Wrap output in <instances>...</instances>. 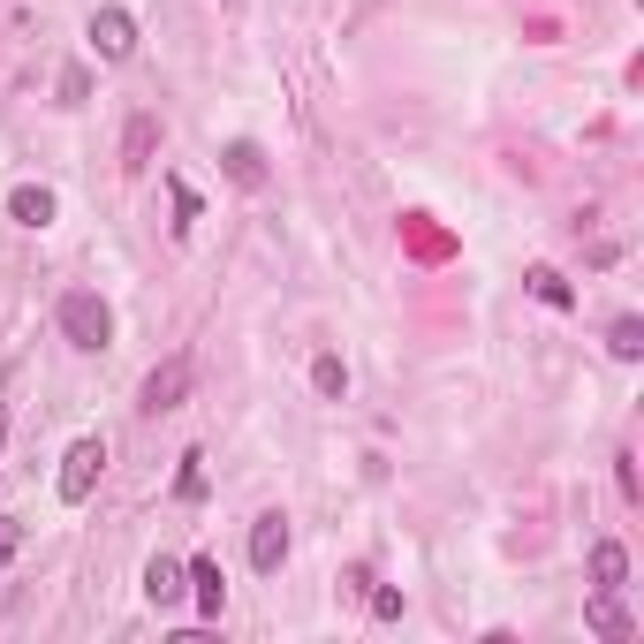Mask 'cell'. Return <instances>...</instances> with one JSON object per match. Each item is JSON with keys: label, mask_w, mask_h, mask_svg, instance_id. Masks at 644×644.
<instances>
[{"label": "cell", "mask_w": 644, "mask_h": 644, "mask_svg": "<svg viewBox=\"0 0 644 644\" xmlns=\"http://www.w3.org/2000/svg\"><path fill=\"white\" fill-rule=\"evenodd\" d=\"M61 334H69V349H107L114 342V311L91 296V289H69L61 296Z\"/></svg>", "instance_id": "obj_1"}, {"label": "cell", "mask_w": 644, "mask_h": 644, "mask_svg": "<svg viewBox=\"0 0 644 644\" xmlns=\"http://www.w3.org/2000/svg\"><path fill=\"white\" fill-rule=\"evenodd\" d=\"M190 380H198V364L174 349L168 364H152V372H144V394H137V410H144V417H168V410H182Z\"/></svg>", "instance_id": "obj_2"}, {"label": "cell", "mask_w": 644, "mask_h": 644, "mask_svg": "<svg viewBox=\"0 0 644 644\" xmlns=\"http://www.w3.org/2000/svg\"><path fill=\"white\" fill-rule=\"evenodd\" d=\"M99 471H107V440L91 432V440H77V447L61 455V501H69V509H84L91 485H99Z\"/></svg>", "instance_id": "obj_3"}, {"label": "cell", "mask_w": 644, "mask_h": 644, "mask_svg": "<svg viewBox=\"0 0 644 644\" xmlns=\"http://www.w3.org/2000/svg\"><path fill=\"white\" fill-rule=\"evenodd\" d=\"M91 46H99V61H129L137 53V16L129 8H99L91 16Z\"/></svg>", "instance_id": "obj_4"}, {"label": "cell", "mask_w": 644, "mask_h": 644, "mask_svg": "<svg viewBox=\"0 0 644 644\" xmlns=\"http://www.w3.org/2000/svg\"><path fill=\"white\" fill-rule=\"evenodd\" d=\"M289 561V515H258L251 523V568L258 576H273Z\"/></svg>", "instance_id": "obj_5"}, {"label": "cell", "mask_w": 644, "mask_h": 644, "mask_svg": "<svg viewBox=\"0 0 644 644\" xmlns=\"http://www.w3.org/2000/svg\"><path fill=\"white\" fill-rule=\"evenodd\" d=\"M182 584H190V600H198V614L205 622H220V600H228V584H220V561H182Z\"/></svg>", "instance_id": "obj_6"}, {"label": "cell", "mask_w": 644, "mask_h": 644, "mask_svg": "<svg viewBox=\"0 0 644 644\" xmlns=\"http://www.w3.org/2000/svg\"><path fill=\"white\" fill-rule=\"evenodd\" d=\"M144 600H152V606H182V600H190L182 561H174V554H152V561H144Z\"/></svg>", "instance_id": "obj_7"}, {"label": "cell", "mask_w": 644, "mask_h": 644, "mask_svg": "<svg viewBox=\"0 0 644 644\" xmlns=\"http://www.w3.org/2000/svg\"><path fill=\"white\" fill-rule=\"evenodd\" d=\"M152 152H160V114H129V129H122V168L144 174V168H152Z\"/></svg>", "instance_id": "obj_8"}, {"label": "cell", "mask_w": 644, "mask_h": 644, "mask_svg": "<svg viewBox=\"0 0 644 644\" xmlns=\"http://www.w3.org/2000/svg\"><path fill=\"white\" fill-rule=\"evenodd\" d=\"M220 168H228V182H243V190H265V182H273V168H265V152H258L251 137H235V144L220 152Z\"/></svg>", "instance_id": "obj_9"}, {"label": "cell", "mask_w": 644, "mask_h": 644, "mask_svg": "<svg viewBox=\"0 0 644 644\" xmlns=\"http://www.w3.org/2000/svg\"><path fill=\"white\" fill-rule=\"evenodd\" d=\"M584 622H592L600 637H614V644H630V637H637V622L622 614V592H592V606H584Z\"/></svg>", "instance_id": "obj_10"}, {"label": "cell", "mask_w": 644, "mask_h": 644, "mask_svg": "<svg viewBox=\"0 0 644 644\" xmlns=\"http://www.w3.org/2000/svg\"><path fill=\"white\" fill-rule=\"evenodd\" d=\"M8 220H16V228H46V220H53V190L16 182V190H8Z\"/></svg>", "instance_id": "obj_11"}, {"label": "cell", "mask_w": 644, "mask_h": 644, "mask_svg": "<svg viewBox=\"0 0 644 644\" xmlns=\"http://www.w3.org/2000/svg\"><path fill=\"white\" fill-rule=\"evenodd\" d=\"M592 584H600V592H622V584H630V546H622V539H600V546H592Z\"/></svg>", "instance_id": "obj_12"}, {"label": "cell", "mask_w": 644, "mask_h": 644, "mask_svg": "<svg viewBox=\"0 0 644 644\" xmlns=\"http://www.w3.org/2000/svg\"><path fill=\"white\" fill-rule=\"evenodd\" d=\"M531 296L546 303V311H568V303H576V289H568V281H561L554 265H531Z\"/></svg>", "instance_id": "obj_13"}, {"label": "cell", "mask_w": 644, "mask_h": 644, "mask_svg": "<svg viewBox=\"0 0 644 644\" xmlns=\"http://www.w3.org/2000/svg\"><path fill=\"white\" fill-rule=\"evenodd\" d=\"M311 386H319L326 402H342V394H349V364H342V356H334V349H326V356L311 364Z\"/></svg>", "instance_id": "obj_14"}, {"label": "cell", "mask_w": 644, "mask_h": 644, "mask_svg": "<svg viewBox=\"0 0 644 644\" xmlns=\"http://www.w3.org/2000/svg\"><path fill=\"white\" fill-rule=\"evenodd\" d=\"M606 349H614L622 364H637V356H644V319H614V334H606Z\"/></svg>", "instance_id": "obj_15"}, {"label": "cell", "mask_w": 644, "mask_h": 644, "mask_svg": "<svg viewBox=\"0 0 644 644\" xmlns=\"http://www.w3.org/2000/svg\"><path fill=\"white\" fill-rule=\"evenodd\" d=\"M174 501H205V455H198V447H190L182 471H174Z\"/></svg>", "instance_id": "obj_16"}, {"label": "cell", "mask_w": 644, "mask_h": 644, "mask_svg": "<svg viewBox=\"0 0 644 644\" xmlns=\"http://www.w3.org/2000/svg\"><path fill=\"white\" fill-rule=\"evenodd\" d=\"M168 198H174V235H190L198 228V190L190 182H168Z\"/></svg>", "instance_id": "obj_17"}, {"label": "cell", "mask_w": 644, "mask_h": 644, "mask_svg": "<svg viewBox=\"0 0 644 644\" xmlns=\"http://www.w3.org/2000/svg\"><path fill=\"white\" fill-rule=\"evenodd\" d=\"M614 485H622V501H637V493H644V485H637V455H630V447L614 455Z\"/></svg>", "instance_id": "obj_18"}, {"label": "cell", "mask_w": 644, "mask_h": 644, "mask_svg": "<svg viewBox=\"0 0 644 644\" xmlns=\"http://www.w3.org/2000/svg\"><path fill=\"white\" fill-rule=\"evenodd\" d=\"M91 99V77L84 69H61V107H84Z\"/></svg>", "instance_id": "obj_19"}, {"label": "cell", "mask_w": 644, "mask_h": 644, "mask_svg": "<svg viewBox=\"0 0 644 644\" xmlns=\"http://www.w3.org/2000/svg\"><path fill=\"white\" fill-rule=\"evenodd\" d=\"M372 614H380V622H402V592L380 584V592H372Z\"/></svg>", "instance_id": "obj_20"}, {"label": "cell", "mask_w": 644, "mask_h": 644, "mask_svg": "<svg viewBox=\"0 0 644 644\" xmlns=\"http://www.w3.org/2000/svg\"><path fill=\"white\" fill-rule=\"evenodd\" d=\"M16 546H23V523H16V515H0V568L16 561Z\"/></svg>", "instance_id": "obj_21"}, {"label": "cell", "mask_w": 644, "mask_h": 644, "mask_svg": "<svg viewBox=\"0 0 644 644\" xmlns=\"http://www.w3.org/2000/svg\"><path fill=\"white\" fill-rule=\"evenodd\" d=\"M0 440H8V417H0Z\"/></svg>", "instance_id": "obj_22"}]
</instances>
